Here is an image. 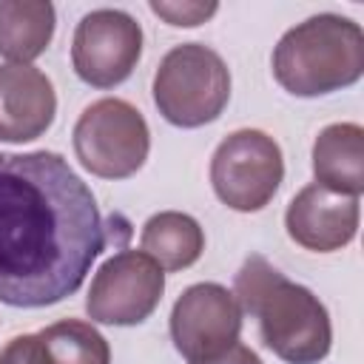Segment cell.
Here are the masks:
<instances>
[{"mask_svg":"<svg viewBox=\"0 0 364 364\" xmlns=\"http://www.w3.org/2000/svg\"><path fill=\"white\" fill-rule=\"evenodd\" d=\"M71 142L88 173L100 179H128L148 159L151 131L139 108L119 97H102L80 114Z\"/></svg>","mask_w":364,"mask_h":364,"instance_id":"5","label":"cell"},{"mask_svg":"<svg viewBox=\"0 0 364 364\" xmlns=\"http://www.w3.org/2000/svg\"><path fill=\"white\" fill-rule=\"evenodd\" d=\"M196 364H262V358L247 347V344H233L228 353H222V355H216V358H210V361H196Z\"/></svg>","mask_w":364,"mask_h":364,"instance_id":"18","label":"cell"},{"mask_svg":"<svg viewBox=\"0 0 364 364\" xmlns=\"http://www.w3.org/2000/svg\"><path fill=\"white\" fill-rule=\"evenodd\" d=\"M57 114L51 80L34 65H0V142H31L43 136Z\"/></svg>","mask_w":364,"mask_h":364,"instance_id":"11","label":"cell"},{"mask_svg":"<svg viewBox=\"0 0 364 364\" xmlns=\"http://www.w3.org/2000/svg\"><path fill=\"white\" fill-rule=\"evenodd\" d=\"M233 296L242 313L259 321L264 347L284 364H318L330 355L333 324L327 307L313 290L290 282L264 256L250 253L242 262Z\"/></svg>","mask_w":364,"mask_h":364,"instance_id":"2","label":"cell"},{"mask_svg":"<svg viewBox=\"0 0 364 364\" xmlns=\"http://www.w3.org/2000/svg\"><path fill=\"white\" fill-rule=\"evenodd\" d=\"M270 68L293 97H324L355 85L364 74V31L341 14H313L282 34Z\"/></svg>","mask_w":364,"mask_h":364,"instance_id":"3","label":"cell"},{"mask_svg":"<svg viewBox=\"0 0 364 364\" xmlns=\"http://www.w3.org/2000/svg\"><path fill=\"white\" fill-rule=\"evenodd\" d=\"M0 364H34V336H14L0 350Z\"/></svg>","mask_w":364,"mask_h":364,"instance_id":"17","label":"cell"},{"mask_svg":"<svg viewBox=\"0 0 364 364\" xmlns=\"http://www.w3.org/2000/svg\"><path fill=\"white\" fill-rule=\"evenodd\" d=\"M242 307L236 296L216 284L199 282L182 290L171 310V341L188 364L210 361L239 344Z\"/></svg>","mask_w":364,"mask_h":364,"instance_id":"9","label":"cell"},{"mask_svg":"<svg viewBox=\"0 0 364 364\" xmlns=\"http://www.w3.org/2000/svg\"><path fill=\"white\" fill-rule=\"evenodd\" d=\"M165 270L142 250H119L100 264L85 296V313L97 324H142L162 301Z\"/></svg>","mask_w":364,"mask_h":364,"instance_id":"7","label":"cell"},{"mask_svg":"<svg viewBox=\"0 0 364 364\" xmlns=\"http://www.w3.org/2000/svg\"><path fill=\"white\" fill-rule=\"evenodd\" d=\"M151 91L165 122L202 128L225 111L230 100V71L210 46L182 43L159 60Z\"/></svg>","mask_w":364,"mask_h":364,"instance_id":"4","label":"cell"},{"mask_svg":"<svg viewBox=\"0 0 364 364\" xmlns=\"http://www.w3.org/2000/svg\"><path fill=\"white\" fill-rule=\"evenodd\" d=\"M91 188L57 151H0V301L51 307L77 293L105 247Z\"/></svg>","mask_w":364,"mask_h":364,"instance_id":"1","label":"cell"},{"mask_svg":"<svg viewBox=\"0 0 364 364\" xmlns=\"http://www.w3.org/2000/svg\"><path fill=\"white\" fill-rule=\"evenodd\" d=\"M139 250L148 253L162 270L176 273L199 262L205 250V230L182 210H159L142 225Z\"/></svg>","mask_w":364,"mask_h":364,"instance_id":"14","label":"cell"},{"mask_svg":"<svg viewBox=\"0 0 364 364\" xmlns=\"http://www.w3.org/2000/svg\"><path fill=\"white\" fill-rule=\"evenodd\" d=\"M54 6L48 0H0V57L31 65L54 37Z\"/></svg>","mask_w":364,"mask_h":364,"instance_id":"13","label":"cell"},{"mask_svg":"<svg viewBox=\"0 0 364 364\" xmlns=\"http://www.w3.org/2000/svg\"><path fill=\"white\" fill-rule=\"evenodd\" d=\"M358 199L333 193L321 185H304L287 205V236L313 253H333L347 247L358 233Z\"/></svg>","mask_w":364,"mask_h":364,"instance_id":"10","label":"cell"},{"mask_svg":"<svg viewBox=\"0 0 364 364\" xmlns=\"http://www.w3.org/2000/svg\"><path fill=\"white\" fill-rule=\"evenodd\" d=\"M316 185L344 193H364V128L358 122H333L318 131L313 142Z\"/></svg>","mask_w":364,"mask_h":364,"instance_id":"12","label":"cell"},{"mask_svg":"<svg viewBox=\"0 0 364 364\" xmlns=\"http://www.w3.org/2000/svg\"><path fill=\"white\" fill-rule=\"evenodd\" d=\"M284 179L279 142L259 128L228 134L210 156V185L222 205L239 213H256L276 196Z\"/></svg>","mask_w":364,"mask_h":364,"instance_id":"6","label":"cell"},{"mask_svg":"<svg viewBox=\"0 0 364 364\" xmlns=\"http://www.w3.org/2000/svg\"><path fill=\"white\" fill-rule=\"evenodd\" d=\"M142 57V26L122 9L88 11L71 37V65L91 88H114Z\"/></svg>","mask_w":364,"mask_h":364,"instance_id":"8","label":"cell"},{"mask_svg":"<svg viewBox=\"0 0 364 364\" xmlns=\"http://www.w3.org/2000/svg\"><path fill=\"white\" fill-rule=\"evenodd\" d=\"M151 11L156 17H162L168 26L176 28H193L205 20H210L219 11V3L208 0V3H179V0H151L148 3Z\"/></svg>","mask_w":364,"mask_h":364,"instance_id":"16","label":"cell"},{"mask_svg":"<svg viewBox=\"0 0 364 364\" xmlns=\"http://www.w3.org/2000/svg\"><path fill=\"white\" fill-rule=\"evenodd\" d=\"M34 364H111V347L91 321L63 318L34 333Z\"/></svg>","mask_w":364,"mask_h":364,"instance_id":"15","label":"cell"}]
</instances>
